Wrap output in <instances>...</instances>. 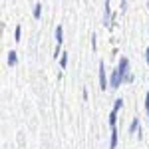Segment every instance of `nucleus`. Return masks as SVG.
I'll use <instances>...</instances> for the list:
<instances>
[{"label": "nucleus", "instance_id": "f257e3e1", "mask_svg": "<svg viewBox=\"0 0 149 149\" xmlns=\"http://www.w3.org/2000/svg\"><path fill=\"white\" fill-rule=\"evenodd\" d=\"M127 74H129V60H127V58H121V60H119V66L113 70V76H111V81H109V88H119V86L125 81Z\"/></svg>", "mask_w": 149, "mask_h": 149}, {"label": "nucleus", "instance_id": "f03ea898", "mask_svg": "<svg viewBox=\"0 0 149 149\" xmlns=\"http://www.w3.org/2000/svg\"><path fill=\"white\" fill-rule=\"evenodd\" d=\"M62 42H64V28L58 26L56 28V54H54V58L60 56V46H62Z\"/></svg>", "mask_w": 149, "mask_h": 149}, {"label": "nucleus", "instance_id": "7ed1b4c3", "mask_svg": "<svg viewBox=\"0 0 149 149\" xmlns=\"http://www.w3.org/2000/svg\"><path fill=\"white\" fill-rule=\"evenodd\" d=\"M100 88H102V90H105V88H107V76H105L103 62H100Z\"/></svg>", "mask_w": 149, "mask_h": 149}, {"label": "nucleus", "instance_id": "20e7f679", "mask_svg": "<svg viewBox=\"0 0 149 149\" xmlns=\"http://www.w3.org/2000/svg\"><path fill=\"white\" fill-rule=\"evenodd\" d=\"M117 147V129L111 127V139H109V149H115Z\"/></svg>", "mask_w": 149, "mask_h": 149}, {"label": "nucleus", "instance_id": "39448f33", "mask_svg": "<svg viewBox=\"0 0 149 149\" xmlns=\"http://www.w3.org/2000/svg\"><path fill=\"white\" fill-rule=\"evenodd\" d=\"M16 62H18L16 52H14V50H10V52H8V66H16Z\"/></svg>", "mask_w": 149, "mask_h": 149}, {"label": "nucleus", "instance_id": "423d86ee", "mask_svg": "<svg viewBox=\"0 0 149 149\" xmlns=\"http://www.w3.org/2000/svg\"><path fill=\"white\" fill-rule=\"evenodd\" d=\"M117 111H119V109H111V113H109V125L111 127H115V119H117Z\"/></svg>", "mask_w": 149, "mask_h": 149}, {"label": "nucleus", "instance_id": "0eeeda50", "mask_svg": "<svg viewBox=\"0 0 149 149\" xmlns=\"http://www.w3.org/2000/svg\"><path fill=\"white\" fill-rule=\"evenodd\" d=\"M137 129H139V119H137V117H135V119L131 121V125H129V131H131V133H135Z\"/></svg>", "mask_w": 149, "mask_h": 149}, {"label": "nucleus", "instance_id": "6e6552de", "mask_svg": "<svg viewBox=\"0 0 149 149\" xmlns=\"http://www.w3.org/2000/svg\"><path fill=\"white\" fill-rule=\"evenodd\" d=\"M40 14H42V6H40V2H38V4L34 6V18H36V20L40 18Z\"/></svg>", "mask_w": 149, "mask_h": 149}, {"label": "nucleus", "instance_id": "1a4fd4ad", "mask_svg": "<svg viewBox=\"0 0 149 149\" xmlns=\"http://www.w3.org/2000/svg\"><path fill=\"white\" fill-rule=\"evenodd\" d=\"M60 66H62V68L68 66V54H62V58H60Z\"/></svg>", "mask_w": 149, "mask_h": 149}, {"label": "nucleus", "instance_id": "9d476101", "mask_svg": "<svg viewBox=\"0 0 149 149\" xmlns=\"http://www.w3.org/2000/svg\"><path fill=\"white\" fill-rule=\"evenodd\" d=\"M20 34H22V30H20V26H16V30H14V40L16 42H20Z\"/></svg>", "mask_w": 149, "mask_h": 149}, {"label": "nucleus", "instance_id": "9b49d317", "mask_svg": "<svg viewBox=\"0 0 149 149\" xmlns=\"http://www.w3.org/2000/svg\"><path fill=\"white\" fill-rule=\"evenodd\" d=\"M145 109H147V111H149V92L145 93Z\"/></svg>", "mask_w": 149, "mask_h": 149}, {"label": "nucleus", "instance_id": "f8f14e48", "mask_svg": "<svg viewBox=\"0 0 149 149\" xmlns=\"http://www.w3.org/2000/svg\"><path fill=\"white\" fill-rule=\"evenodd\" d=\"M145 62H147V66H149V48L145 50Z\"/></svg>", "mask_w": 149, "mask_h": 149}]
</instances>
